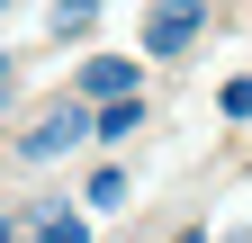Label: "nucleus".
<instances>
[{
	"label": "nucleus",
	"instance_id": "7ed1b4c3",
	"mask_svg": "<svg viewBox=\"0 0 252 243\" xmlns=\"http://www.w3.org/2000/svg\"><path fill=\"white\" fill-rule=\"evenodd\" d=\"M72 99H81V108H117V99H144V90H135V63H126V54H90Z\"/></svg>",
	"mask_w": 252,
	"mask_h": 243
},
{
	"label": "nucleus",
	"instance_id": "f257e3e1",
	"mask_svg": "<svg viewBox=\"0 0 252 243\" xmlns=\"http://www.w3.org/2000/svg\"><path fill=\"white\" fill-rule=\"evenodd\" d=\"M207 36V0H153L144 9V54H189Z\"/></svg>",
	"mask_w": 252,
	"mask_h": 243
},
{
	"label": "nucleus",
	"instance_id": "20e7f679",
	"mask_svg": "<svg viewBox=\"0 0 252 243\" xmlns=\"http://www.w3.org/2000/svg\"><path fill=\"white\" fill-rule=\"evenodd\" d=\"M81 207H99V216H108V207H126V171L99 162V171H90V189H81Z\"/></svg>",
	"mask_w": 252,
	"mask_h": 243
},
{
	"label": "nucleus",
	"instance_id": "423d86ee",
	"mask_svg": "<svg viewBox=\"0 0 252 243\" xmlns=\"http://www.w3.org/2000/svg\"><path fill=\"white\" fill-rule=\"evenodd\" d=\"M90 18H99V0H54V36H90Z\"/></svg>",
	"mask_w": 252,
	"mask_h": 243
},
{
	"label": "nucleus",
	"instance_id": "0eeeda50",
	"mask_svg": "<svg viewBox=\"0 0 252 243\" xmlns=\"http://www.w3.org/2000/svg\"><path fill=\"white\" fill-rule=\"evenodd\" d=\"M216 117H234V126H243V117H252V72H234L225 90H216Z\"/></svg>",
	"mask_w": 252,
	"mask_h": 243
},
{
	"label": "nucleus",
	"instance_id": "6e6552de",
	"mask_svg": "<svg viewBox=\"0 0 252 243\" xmlns=\"http://www.w3.org/2000/svg\"><path fill=\"white\" fill-rule=\"evenodd\" d=\"M36 243H90V225H81V216H45V225H36Z\"/></svg>",
	"mask_w": 252,
	"mask_h": 243
},
{
	"label": "nucleus",
	"instance_id": "f03ea898",
	"mask_svg": "<svg viewBox=\"0 0 252 243\" xmlns=\"http://www.w3.org/2000/svg\"><path fill=\"white\" fill-rule=\"evenodd\" d=\"M81 135H99V108H81V99H63V108L45 117V126H27V135H18V153H27V162H45V153H72Z\"/></svg>",
	"mask_w": 252,
	"mask_h": 243
},
{
	"label": "nucleus",
	"instance_id": "39448f33",
	"mask_svg": "<svg viewBox=\"0 0 252 243\" xmlns=\"http://www.w3.org/2000/svg\"><path fill=\"white\" fill-rule=\"evenodd\" d=\"M144 126V99H117V108H99V144H126Z\"/></svg>",
	"mask_w": 252,
	"mask_h": 243
}]
</instances>
